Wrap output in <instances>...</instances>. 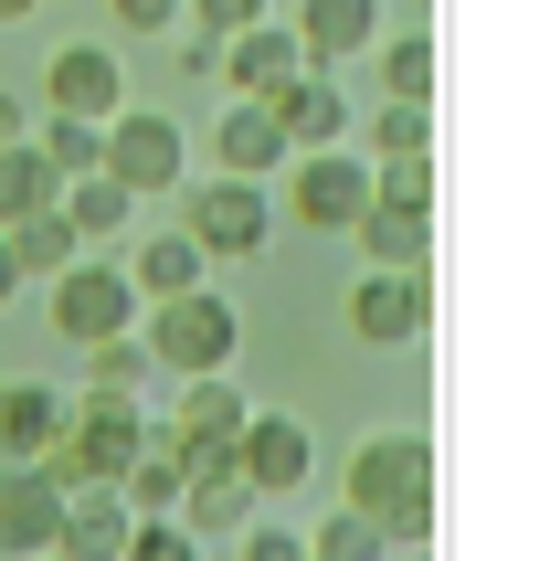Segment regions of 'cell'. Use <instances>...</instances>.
<instances>
[{"instance_id":"obj_35","label":"cell","mask_w":550,"mask_h":561,"mask_svg":"<svg viewBox=\"0 0 550 561\" xmlns=\"http://www.w3.org/2000/svg\"><path fill=\"white\" fill-rule=\"evenodd\" d=\"M213 64H222V32H191V22H181V75L213 85Z\"/></svg>"},{"instance_id":"obj_27","label":"cell","mask_w":550,"mask_h":561,"mask_svg":"<svg viewBox=\"0 0 550 561\" xmlns=\"http://www.w3.org/2000/svg\"><path fill=\"white\" fill-rule=\"evenodd\" d=\"M370 54H381V95H413V106H434V32H424V22H413V32H381Z\"/></svg>"},{"instance_id":"obj_32","label":"cell","mask_w":550,"mask_h":561,"mask_svg":"<svg viewBox=\"0 0 550 561\" xmlns=\"http://www.w3.org/2000/svg\"><path fill=\"white\" fill-rule=\"evenodd\" d=\"M181 22L191 32H244V22H265V0H181Z\"/></svg>"},{"instance_id":"obj_24","label":"cell","mask_w":550,"mask_h":561,"mask_svg":"<svg viewBox=\"0 0 550 561\" xmlns=\"http://www.w3.org/2000/svg\"><path fill=\"white\" fill-rule=\"evenodd\" d=\"M0 233H11V265H22V276H64V265H75V222H64V202H43V213H22V222H0Z\"/></svg>"},{"instance_id":"obj_2","label":"cell","mask_w":550,"mask_h":561,"mask_svg":"<svg viewBox=\"0 0 550 561\" xmlns=\"http://www.w3.org/2000/svg\"><path fill=\"white\" fill-rule=\"evenodd\" d=\"M138 340H149L159 381H181V371H233L244 318H233V297H213V286H181V297H149V308H138Z\"/></svg>"},{"instance_id":"obj_38","label":"cell","mask_w":550,"mask_h":561,"mask_svg":"<svg viewBox=\"0 0 550 561\" xmlns=\"http://www.w3.org/2000/svg\"><path fill=\"white\" fill-rule=\"evenodd\" d=\"M11 22H32V0H0V32H11Z\"/></svg>"},{"instance_id":"obj_37","label":"cell","mask_w":550,"mask_h":561,"mask_svg":"<svg viewBox=\"0 0 550 561\" xmlns=\"http://www.w3.org/2000/svg\"><path fill=\"white\" fill-rule=\"evenodd\" d=\"M11 297H22V265H11V233H0V308H11Z\"/></svg>"},{"instance_id":"obj_25","label":"cell","mask_w":550,"mask_h":561,"mask_svg":"<svg viewBox=\"0 0 550 561\" xmlns=\"http://www.w3.org/2000/svg\"><path fill=\"white\" fill-rule=\"evenodd\" d=\"M350 127H360L370 159H424V149H434V106H413V95H381V106L350 117Z\"/></svg>"},{"instance_id":"obj_1","label":"cell","mask_w":550,"mask_h":561,"mask_svg":"<svg viewBox=\"0 0 550 561\" xmlns=\"http://www.w3.org/2000/svg\"><path fill=\"white\" fill-rule=\"evenodd\" d=\"M138 445H149V403H138V392H85V403H64L54 445H43L32 467L54 477V488H117Z\"/></svg>"},{"instance_id":"obj_40","label":"cell","mask_w":550,"mask_h":561,"mask_svg":"<svg viewBox=\"0 0 550 561\" xmlns=\"http://www.w3.org/2000/svg\"><path fill=\"white\" fill-rule=\"evenodd\" d=\"M43 561H54V551H43Z\"/></svg>"},{"instance_id":"obj_9","label":"cell","mask_w":550,"mask_h":561,"mask_svg":"<svg viewBox=\"0 0 550 561\" xmlns=\"http://www.w3.org/2000/svg\"><path fill=\"white\" fill-rule=\"evenodd\" d=\"M233 467H244L254 499H297L307 477H318V435H307L297 413H244L233 424Z\"/></svg>"},{"instance_id":"obj_21","label":"cell","mask_w":550,"mask_h":561,"mask_svg":"<svg viewBox=\"0 0 550 561\" xmlns=\"http://www.w3.org/2000/svg\"><path fill=\"white\" fill-rule=\"evenodd\" d=\"M54 202H64V222H75V244H85V254H95V244H117L127 222H138V191H127V181H106V170L64 181Z\"/></svg>"},{"instance_id":"obj_3","label":"cell","mask_w":550,"mask_h":561,"mask_svg":"<svg viewBox=\"0 0 550 561\" xmlns=\"http://www.w3.org/2000/svg\"><path fill=\"white\" fill-rule=\"evenodd\" d=\"M181 233L202 244V265L265 254V233H275V191H265V181H233V170H213V181H181Z\"/></svg>"},{"instance_id":"obj_28","label":"cell","mask_w":550,"mask_h":561,"mask_svg":"<svg viewBox=\"0 0 550 561\" xmlns=\"http://www.w3.org/2000/svg\"><path fill=\"white\" fill-rule=\"evenodd\" d=\"M54 159L32 149V138H11V149H0V222H22V213H43V202H54Z\"/></svg>"},{"instance_id":"obj_23","label":"cell","mask_w":550,"mask_h":561,"mask_svg":"<svg viewBox=\"0 0 550 561\" xmlns=\"http://www.w3.org/2000/svg\"><path fill=\"white\" fill-rule=\"evenodd\" d=\"M32 149L54 159V181H85V170H106V127H95V117H64V106H43V117H32Z\"/></svg>"},{"instance_id":"obj_36","label":"cell","mask_w":550,"mask_h":561,"mask_svg":"<svg viewBox=\"0 0 550 561\" xmlns=\"http://www.w3.org/2000/svg\"><path fill=\"white\" fill-rule=\"evenodd\" d=\"M11 138H32V106H22V95H0V149H11Z\"/></svg>"},{"instance_id":"obj_18","label":"cell","mask_w":550,"mask_h":561,"mask_svg":"<svg viewBox=\"0 0 550 561\" xmlns=\"http://www.w3.org/2000/svg\"><path fill=\"white\" fill-rule=\"evenodd\" d=\"M170 519H181L191 540H213V530H244V519H254V488H244V467H233V456L191 467V477H181V508H170Z\"/></svg>"},{"instance_id":"obj_11","label":"cell","mask_w":550,"mask_h":561,"mask_svg":"<svg viewBox=\"0 0 550 561\" xmlns=\"http://www.w3.org/2000/svg\"><path fill=\"white\" fill-rule=\"evenodd\" d=\"M43 106L106 127V117L127 106V54H117V43H64V54L43 64Z\"/></svg>"},{"instance_id":"obj_5","label":"cell","mask_w":550,"mask_h":561,"mask_svg":"<svg viewBox=\"0 0 550 561\" xmlns=\"http://www.w3.org/2000/svg\"><path fill=\"white\" fill-rule=\"evenodd\" d=\"M117 329H138V286H127V265L106 244L95 254H75V265H64L54 276V340H117Z\"/></svg>"},{"instance_id":"obj_26","label":"cell","mask_w":550,"mask_h":561,"mask_svg":"<svg viewBox=\"0 0 550 561\" xmlns=\"http://www.w3.org/2000/svg\"><path fill=\"white\" fill-rule=\"evenodd\" d=\"M85 392H138V403H149V392H159L149 340H138V329H117V340H85Z\"/></svg>"},{"instance_id":"obj_12","label":"cell","mask_w":550,"mask_h":561,"mask_svg":"<svg viewBox=\"0 0 550 561\" xmlns=\"http://www.w3.org/2000/svg\"><path fill=\"white\" fill-rule=\"evenodd\" d=\"M265 106H275V127H286V149H339V138H350V95H339V75H318V64H297Z\"/></svg>"},{"instance_id":"obj_4","label":"cell","mask_w":550,"mask_h":561,"mask_svg":"<svg viewBox=\"0 0 550 561\" xmlns=\"http://www.w3.org/2000/svg\"><path fill=\"white\" fill-rule=\"evenodd\" d=\"M244 392H233V371H181L159 381V435L181 445L191 467H213V456H233V424H244Z\"/></svg>"},{"instance_id":"obj_14","label":"cell","mask_w":550,"mask_h":561,"mask_svg":"<svg viewBox=\"0 0 550 561\" xmlns=\"http://www.w3.org/2000/svg\"><path fill=\"white\" fill-rule=\"evenodd\" d=\"M64 519V488L43 467H0V561H43Z\"/></svg>"},{"instance_id":"obj_22","label":"cell","mask_w":550,"mask_h":561,"mask_svg":"<svg viewBox=\"0 0 550 561\" xmlns=\"http://www.w3.org/2000/svg\"><path fill=\"white\" fill-rule=\"evenodd\" d=\"M127 286H138V308H149V297H181V286H202V244H191L181 222H159L149 244L127 254Z\"/></svg>"},{"instance_id":"obj_10","label":"cell","mask_w":550,"mask_h":561,"mask_svg":"<svg viewBox=\"0 0 550 561\" xmlns=\"http://www.w3.org/2000/svg\"><path fill=\"white\" fill-rule=\"evenodd\" d=\"M413 488H434V445L424 435H360V456H350V477H339V508H360V519H381L392 499H413Z\"/></svg>"},{"instance_id":"obj_8","label":"cell","mask_w":550,"mask_h":561,"mask_svg":"<svg viewBox=\"0 0 550 561\" xmlns=\"http://www.w3.org/2000/svg\"><path fill=\"white\" fill-rule=\"evenodd\" d=\"M370 202V159L339 138V149H297V181H286V213L307 222V233H350Z\"/></svg>"},{"instance_id":"obj_13","label":"cell","mask_w":550,"mask_h":561,"mask_svg":"<svg viewBox=\"0 0 550 561\" xmlns=\"http://www.w3.org/2000/svg\"><path fill=\"white\" fill-rule=\"evenodd\" d=\"M297 54L318 64V75H339V64L350 54H370V43H381V0H297Z\"/></svg>"},{"instance_id":"obj_34","label":"cell","mask_w":550,"mask_h":561,"mask_svg":"<svg viewBox=\"0 0 550 561\" xmlns=\"http://www.w3.org/2000/svg\"><path fill=\"white\" fill-rule=\"evenodd\" d=\"M106 11H117V32H170L181 22V0H106Z\"/></svg>"},{"instance_id":"obj_39","label":"cell","mask_w":550,"mask_h":561,"mask_svg":"<svg viewBox=\"0 0 550 561\" xmlns=\"http://www.w3.org/2000/svg\"><path fill=\"white\" fill-rule=\"evenodd\" d=\"M402 561H424V551H402Z\"/></svg>"},{"instance_id":"obj_30","label":"cell","mask_w":550,"mask_h":561,"mask_svg":"<svg viewBox=\"0 0 550 561\" xmlns=\"http://www.w3.org/2000/svg\"><path fill=\"white\" fill-rule=\"evenodd\" d=\"M117 561H202V540L181 530V519H138V530H127V551Z\"/></svg>"},{"instance_id":"obj_16","label":"cell","mask_w":550,"mask_h":561,"mask_svg":"<svg viewBox=\"0 0 550 561\" xmlns=\"http://www.w3.org/2000/svg\"><path fill=\"white\" fill-rule=\"evenodd\" d=\"M297 64H307V54H297V32H286V22H244V32H222L213 85H233V95H275Z\"/></svg>"},{"instance_id":"obj_33","label":"cell","mask_w":550,"mask_h":561,"mask_svg":"<svg viewBox=\"0 0 550 561\" xmlns=\"http://www.w3.org/2000/svg\"><path fill=\"white\" fill-rule=\"evenodd\" d=\"M233 540H244V561H307V530H254L244 519Z\"/></svg>"},{"instance_id":"obj_15","label":"cell","mask_w":550,"mask_h":561,"mask_svg":"<svg viewBox=\"0 0 550 561\" xmlns=\"http://www.w3.org/2000/svg\"><path fill=\"white\" fill-rule=\"evenodd\" d=\"M213 159L233 170V181H275V170H286L297 149H286V127H275V106H265V95H233V106L213 117Z\"/></svg>"},{"instance_id":"obj_17","label":"cell","mask_w":550,"mask_h":561,"mask_svg":"<svg viewBox=\"0 0 550 561\" xmlns=\"http://www.w3.org/2000/svg\"><path fill=\"white\" fill-rule=\"evenodd\" d=\"M127 499L117 488H64V519H54V561H117L127 551Z\"/></svg>"},{"instance_id":"obj_29","label":"cell","mask_w":550,"mask_h":561,"mask_svg":"<svg viewBox=\"0 0 550 561\" xmlns=\"http://www.w3.org/2000/svg\"><path fill=\"white\" fill-rule=\"evenodd\" d=\"M307 561H392V551H381V530H370L360 508H329V519L307 530Z\"/></svg>"},{"instance_id":"obj_7","label":"cell","mask_w":550,"mask_h":561,"mask_svg":"<svg viewBox=\"0 0 550 561\" xmlns=\"http://www.w3.org/2000/svg\"><path fill=\"white\" fill-rule=\"evenodd\" d=\"M424 329H434L424 265H370V276L350 286V340H360V350H413Z\"/></svg>"},{"instance_id":"obj_20","label":"cell","mask_w":550,"mask_h":561,"mask_svg":"<svg viewBox=\"0 0 550 561\" xmlns=\"http://www.w3.org/2000/svg\"><path fill=\"white\" fill-rule=\"evenodd\" d=\"M64 424V392L54 381H0V467H32Z\"/></svg>"},{"instance_id":"obj_31","label":"cell","mask_w":550,"mask_h":561,"mask_svg":"<svg viewBox=\"0 0 550 561\" xmlns=\"http://www.w3.org/2000/svg\"><path fill=\"white\" fill-rule=\"evenodd\" d=\"M370 191L381 202H434V149L424 159H370Z\"/></svg>"},{"instance_id":"obj_6","label":"cell","mask_w":550,"mask_h":561,"mask_svg":"<svg viewBox=\"0 0 550 561\" xmlns=\"http://www.w3.org/2000/svg\"><path fill=\"white\" fill-rule=\"evenodd\" d=\"M106 181H127L138 202H149V191H181L191 181L181 117H170V106H117V117H106Z\"/></svg>"},{"instance_id":"obj_19","label":"cell","mask_w":550,"mask_h":561,"mask_svg":"<svg viewBox=\"0 0 550 561\" xmlns=\"http://www.w3.org/2000/svg\"><path fill=\"white\" fill-rule=\"evenodd\" d=\"M350 233H360L370 265H434V202H381V191H370Z\"/></svg>"}]
</instances>
